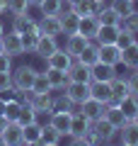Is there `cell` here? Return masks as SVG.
Here are the masks:
<instances>
[{"label": "cell", "mask_w": 138, "mask_h": 146, "mask_svg": "<svg viewBox=\"0 0 138 146\" xmlns=\"http://www.w3.org/2000/svg\"><path fill=\"white\" fill-rule=\"evenodd\" d=\"M34 78H36V68L34 66H17L15 71H12V88L24 95V93L32 90Z\"/></svg>", "instance_id": "1"}, {"label": "cell", "mask_w": 138, "mask_h": 146, "mask_svg": "<svg viewBox=\"0 0 138 146\" xmlns=\"http://www.w3.org/2000/svg\"><path fill=\"white\" fill-rule=\"evenodd\" d=\"M70 119L73 110H53L49 115V127H53L61 136H70Z\"/></svg>", "instance_id": "2"}, {"label": "cell", "mask_w": 138, "mask_h": 146, "mask_svg": "<svg viewBox=\"0 0 138 146\" xmlns=\"http://www.w3.org/2000/svg\"><path fill=\"white\" fill-rule=\"evenodd\" d=\"M63 93L68 95V100H70L73 105L80 107V105L90 98V83H82V80H68V85L63 88Z\"/></svg>", "instance_id": "3"}, {"label": "cell", "mask_w": 138, "mask_h": 146, "mask_svg": "<svg viewBox=\"0 0 138 146\" xmlns=\"http://www.w3.org/2000/svg\"><path fill=\"white\" fill-rule=\"evenodd\" d=\"M92 131L97 134L99 144H112V141H114V136L119 134V129L112 124V122H107L104 117H99V119H95V122H92Z\"/></svg>", "instance_id": "4"}, {"label": "cell", "mask_w": 138, "mask_h": 146, "mask_svg": "<svg viewBox=\"0 0 138 146\" xmlns=\"http://www.w3.org/2000/svg\"><path fill=\"white\" fill-rule=\"evenodd\" d=\"M90 98L99 100L104 105H116V100L112 95V85L104 83V80H90Z\"/></svg>", "instance_id": "5"}, {"label": "cell", "mask_w": 138, "mask_h": 146, "mask_svg": "<svg viewBox=\"0 0 138 146\" xmlns=\"http://www.w3.org/2000/svg\"><path fill=\"white\" fill-rule=\"evenodd\" d=\"M27 102L36 110V112H53V95L51 93H24Z\"/></svg>", "instance_id": "6"}, {"label": "cell", "mask_w": 138, "mask_h": 146, "mask_svg": "<svg viewBox=\"0 0 138 146\" xmlns=\"http://www.w3.org/2000/svg\"><path fill=\"white\" fill-rule=\"evenodd\" d=\"M116 66H109V63H92L90 66V80H104V83H112L114 78H116Z\"/></svg>", "instance_id": "7"}, {"label": "cell", "mask_w": 138, "mask_h": 146, "mask_svg": "<svg viewBox=\"0 0 138 146\" xmlns=\"http://www.w3.org/2000/svg\"><path fill=\"white\" fill-rule=\"evenodd\" d=\"M58 49V36H51V34H41L39 32V39H36V49H34V54L39 58H49L53 51Z\"/></svg>", "instance_id": "8"}, {"label": "cell", "mask_w": 138, "mask_h": 146, "mask_svg": "<svg viewBox=\"0 0 138 146\" xmlns=\"http://www.w3.org/2000/svg\"><path fill=\"white\" fill-rule=\"evenodd\" d=\"M12 29L17 34H39V22L32 20L29 15H12Z\"/></svg>", "instance_id": "9"}, {"label": "cell", "mask_w": 138, "mask_h": 146, "mask_svg": "<svg viewBox=\"0 0 138 146\" xmlns=\"http://www.w3.org/2000/svg\"><path fill=\"white\" fill-rule=\"evenodd\" d=\"M58 17H61V27H63V34L66 36L78 32V27H80V15H78L70 5H63V12Z\"/></svg>", "instance_id": "10"}, {"label": "cell", "mask_w": 138, "mask_h": 146, "mask_svg": "<svg viewBox=\"0 0 138 146\" xmlns=\"http://www.w3.org/2000/svg\"><path fill=\"white\" fill-rule=\"evenodd\" d=\"M3 46H5V54H10L12 58L24 54V49H22V34H17L15 29L3 34Z\"/></svg>", "instance_id": "11"}, {"label": "cell", "mask_w": 138, "mask_h": 146, "mask_svg": "<svg viewBox=\"0 0 138 146\" xmlns=\"http://www.w3.org/2000/svg\"><path fill=\"white\" fill-rule=\"evenodd\" d=\"M104 110H107V105L99 102V100H95V98H87L85 102L80 105V112H82V115H85L90 122H95V119H99V117H104Z\"/></svg>", "instance_id": "12"}, {"label": "cell", "mask_w": 138, "mask_h": 146, "mask_svg": "<svg viewBox=\"0 0 138 146\" xmlns=\"http://www.w3.org/2000/svg\"><path fill=\"white\" fill-rule=\"evenodd\" d=\"M73 61H75V58H73L70 54L66 51V49L58 46L56 51L51 54V56L46 58V66H51V68H61V71H68V68L73 66Z\"/></svg>", "instance_id": "13"}, {"label": "cell", "mask_w": 138, "mask_h": 146, "mask_svg": "<svg viewBox=\"0 0 138 146\" xmlns=\"http://www.w3.org/2000/svg\"><path fill=\"white\" fill-rule=\"evenodd\" d=\"M90 42H92V39H87V36L80 34V32H75V34H68V39H66V51L70 54L73 58H78V56H80V51H82V49H85Z\"/></svg>", "instance_id": "14"}, {"label": "cell", "mask_w": 138, "mask_h": 146, "mask_svg": "<svg viewBox=\"0 0 138 146\" xmlns=\"http://www.w3.org/2000/svg\"><path fill=\"white\" fill-rule=\"evenodd\" d=\"M39 32H41V34H51V36H58V34H63L61 17H58V15H41Z\"/></svg>", "instance_id": "15"}, {"label": "cell", "mask_w": 138, "mask_h": 146, "mask_svg": "<svg viewBox=\"0 0 138 146\" xmlns=\"http://www.w3.org/2000/svg\"><path fill=\"white\" fill-rule=\"evenodd\" d=\"M99 61L109 63V66H119L121 63V49L116 44H99Z\"/></svg>", "instance_id": "16"}, {"label": "cell", "mask_w": 138, "mask_h": 146, "mask_svg": "<svg viewBox=\"0 0 138 146\" xmlns=\"http://www.w3.org/2000/svg\"><path fill=\"white\" fill-rule=\"evenodd\" d=\"M119 32H121V25H99L95 42L97 44H116Z\"/></svg>", "instance_id": "17"}, {"label": "cell", "mask_w": 138, "mask_h": 146, "mask_svg": "<svg viewBox=\"0 0 138 146\" xmlns=\"http://www.w3.org/2000/svg\"><path fill=\"white\" fill-rule=\"evenodd\" d=\"M46 78H49V83H51L53 90H63L68 85V71H61V68H51V66H46Z\"/></svg>", "instance_id": "18"}, {"label": "cell", "mask_w": 138, "mask_h": 146, "mask_svg": "<svg viewBox=\"0 0 138 146\" xmlns=\"http://www.w3.org/2000/svg\"><path fill=\"white\" fill-rule=\"evenodd\" d=\"M104 119H107V122H112V124L116 127V129H121V127L126 124V122H131L126 115H124V110L119 107V102H116V105H107V110H104Z\"/></svg>", "instance_id": "19"}, {"label": "cell", "mask_w": 138, "mask_h": 146, "mask_svg": "<svg viewBox=\"0 0 138 146\" xmlns=\"http://www.w3.org/2000/svg\"><path fill=\"white\" fill-rule=\"evenodd\" d=\"M90 127H92V122L87 119L85 115H82L80 110H78V112L73 110V119H70V136H82L87 129H90Z\"/></svg>", "instance_id": "20"}, {"label": "cell", "mask_w": 138, "mask_h": 146, "mask_svg": "<svg viewBox=\"0 0 138 146\" xmlns=\"http://www.w3.org/2000/svg\"><path fill=\"white\" fill-rule=\"evenodd\" d=\"M119 139L124 146H138V124L136 122H126L119 129Z\"/></svg>", "instance_id": "21"}, {"label": "cell", "mask_w": 138, "mask_h": 146, "mask_svg": "<svg viewBox=\"0 0 138 146\" xmlns=\"http://www.w3.org/2000/svg\"><path fill=\"white\" fill-rule=\"evenodd\" d=\"M97 29H99V20H97L95 15L80 17V27H78V32H80V34H85L87 39H95V36H97Z\"/></svg>", "instance_id": "22"}, {"label": "cell", "mask_w": 138, "mask_h": 146, "mask_svg": "<svg viewBox=\"0 0 138 146\" xmlns=\"http://www.w3.org/2000/svg\"><path fill=\"white\" fill-rule=\"evenodd\" d=\"M75 61L85 63V66H92V63H97V61H99V44L92 39V42H90V44H87V46L80 51V56H78Z\"/></svg>", "instance_id": "23"}, {"label": "cell", "mask_w": 138, "mask_h": 146, "mask_svg": "<svg viewBox=\"0 0 138 146\" xmlns=\"http://www.w3.org/2000/svg\"><path fill=\"white\" fill-rule=\"evenodd\" d=\"M3 139H5V146H17V144H22V124L10 122V124L5 127V131H3Z\"/></svg>", "instance_id": "24"}, {"label": "cell", "mask_w": 138, "mask_h": 146, "mask_svg": "<svg viewBox=\"0 0 138 146\" xmlns=\"http://www.w3.org/2000/svg\"><path fill=\"white\" fill-rule=\"evenodd\" d=\"M41 129H44V124H39V122L24 124V127H22V144H39Z\"/></svg>", "instance_id": "25"}, {"label": "cell", "mask_w": 138, "mask_h": 146, "mask_svg": "<svg viewBox=\"0 0 138 146\" xmlns=\"http://www.w3.org/2000/svg\"><path fill=\"white\" fill-rule=\"evenodd\" d=\"M68 78L90 83V66H85V63H80V61H73V66L68 68Z\"/></svg>", "instance_id": "26"}, {"label": "cell", "mask_w": 138, "mask_h": 146, "mask_svg": "<svg viewBox=\"0 0 138 146\" xmlns=\"http://www.w3.org/2000/svg\"><path fill=\"white\" fill-rule=\"evenodd\" d=\"M121 63L126 68H136V63H138V42H133V44H128L126 49H121Z\"/></svg>", "instance_id": "27"}, {"label": "cell", "mask_w": 138, "mask_h": 146, "mask_svg": "<svg viewBox=\"0 0 138 146\" xmlns=\"http://www.w3.org/2000/svg\"><path fill=\"white\" fill-rule=\"evenodd\" d=\"M61 139H63V136L58 134V131L53 129V127H49V124H46L44 129H41L39 144H41V146H56V144H61Z\"/></svg>", "instance_id": "28"}, {"label": "cell", "mask_w": 138, "mask_h": 146, "mask_svg": "<svg viewBox=\"0 0 138 146\" xmlns=\"http://www.w3.org/2000/svg\"><path fill=\"white\" fill-rule=\"evenodd\" d=\"M63 5H66L63 0H41L36 7H39L41 15H61V12H63Z\"/></svg>", "instance_id": "29"}, {"label": "cell", "mask_w": 138, "mask_h": 146, "mask_svg": "<svg viewBox=\"0 0 138 146\" xmlns=\"http://www.w3.org/2000/svg\"><path fill=\"white\" fill-rule=\"evenodd\" d=\"M109 7H112L119 17H126V15H131V12L136 10V3H133V0H112Z\"/></svg>", "instance_id": "30"}, {"label": "cell", "mask_w": 138, "mask_h": 146, "mask_svg": "<svg viewBox=\"0 0 138 146\" xmlns=\"http://www.w3.org/2000/svg\"><path fill=\"white\" fill-rule=\"evenodd\" d=\"M119 107L124 110V115H126L128 119H133V115H136V110H138V98L128 93L126 98H121V100H119Z\"/></svg>", "instance_id": "31"}, {"label": "cell", "mask_w": 138, "mask_h": 146, "mask_svg": "<svg viewBox=\"0 0 138 146\" xmlns=\"http://www.w3.org/2000/svg\"><path fill=\"white\" fill-rule=\"evenodd\" d=\"M95 17L99 20V25H121V17H119V15H116V12H114L109 5H104V7H102V10H99Z\"/></svg>", "instance_id": "32"}, {"label": "cell", "mask_w": 138, "mask_h": 146, "mask_svg": "<svg viewBox=\"0 0 138 146\" xmlns=\"http://www.w3.org/2000/svg\"><path fill=\"white\" fill-rule=\"evenodd\" d=\"M17 124H32V122H36V110L32 107L29 102H22V110H20V115H17Z\"/></svg>", "instance_id": "33"}, {"label": "cell", "mask_w": 138, "mask_h": 146, "mask_svg": "<svg viewBox=\"0 0 138 146\" xmlns=\"http://www.w3.org/2000/svg\"><path fill=\"white\" fill-rule=\"evenodd\" d=\"M109 85H112V95H114V100H116V102H119L121 98H126V95H128V83H126V78H121V76H116Z\"/></svg>", "instance_id": "34"}, {"label": "cell", "mask_w": 138, "mask_h": 146, "mask_svg": "<svg viewBox=\"0 0 138 146\" xmlns=\"http://www.w3.org/2000/svg\"><path fill=\"white\" fill-rule=\"evenodd\" d=\"M32 93H53L51 83L46 78L44 71H36V78H34V85H32Z\"/></svg>", "instance_id": "35"}, {"label": "cell", "mask_w": 138, "mask_h": 146, "mask_svg": "<svg viewBox=\"0 0 138 146\" xmlns=\"http://www.w3.org/2000/svg\"><path fill=\"white\" fill-rule=\"evenodd\" d=\"M20 110H22V102H20V100H10V98H7V100H5V112H3V115L7 117V122H15L17 115H20Z\"/></svg>", "instance_id": "36"}, {"label": "cell", "mask_w": 138, "mask_h": 146, "mask_svg": "<svg viewBox=\"0 0 138 146\" xmlns=\"http://www.w3.org/2000/svg\"><path fill=\"white\" fill-rule=\"evenodd\" d=\"M121 29H126V32H133V34H138V10H133L131 15L121 17Z\"/></svg>", "instance_id": "37"}, {"label": "cell", "mask_w": 138, "mask_h": 146, "mask_svg": "<svg viewBox=\"0 0 138 146\" xmlns=\"http://www.w3.org/2000/svg\"><path fill=\"white\" fill-rule=\"evenodd\" d=\"M32 3L29 0H10V15H24L29 12Z\"/></svg>", "instance_id": "38"}, {"label": "cell", "mask_w": 138, "mask_h": 146, "mask_svg": "<svg viewBox=\"0 0 138 146\" xmlns=\"http://www.w3.org/2000/svg\"><path fill=\"white\" fill-rule=\"evenodd\" d=\"M133 42H138L133 32H126V29L119 32V36H116V46H119V49H126L128 44H133Z\"/></svg>", "instance_id": "39"}, {"label": "cell", "mask_w": 138, "mask_h": 146, "mask_svg": "<svg viewBox=\"0 0 138 146\" xmlns=\"http://www.w3.org/2000/svg\"><path fill=\"white\" fill-rule=\"evenodd\" d=\"M36 39H39V34H22V49H24V54H34Z\"/></svg>", "instance_id": "40"}, {"label": "cell", "mask_w": 138, "mask_h": 146, "mask_svg": "<svg viewBox=\"0 0 138 146\" xmlns=\"http://www.w3.org/2000/svg\"><path fill=\"white\" fill-rule=\"evenodd\" d=\"M12 88V71H0V93H10Z\"/></svg>", "instance_id": "41"}, {"label": "cell", "mask_w": 138, "mask_h": 146, "mask_svg": "<svg viewBox=\"0 0 138 146\" xmlns=\"http://www.w3.org/2000/svg\"><path fill=\"white\" fill-rule=\"evenodd\" d=\"M53 110H73V102L68 100L66 93H61V95L53 98Z\"/></svg>", "instance_id": "42"}, {"label": "cell", "mask_w": 138, "mask_h": 146, "mask_svg": "<svg viewBox=\"0 0 138 146\" xmlns=\"http://www.w3.org/2000/svg\"><path fill=\"white\" fill-rule=\"evenodd\" d=\"M126 83H128V93L138 98V71H136V68L131 71V76L126 78Z\"/></svg>", "instance_id": "43"}, {"label": "cell", "mask_w": 138, "mask_h": 146, "mask_svg": "<svg viewBox=\"0 0 138 146\" xmlns=\"http://www.w3.org/2000/svg\"><path fill=\"white\" fill-rule=\"evenodd\" d=\"M0 71H12V56L10 54H0Z\"/></svg>", "instance_id": "44"}, {"label": "cell", "mask_w": 138, "mask_h": 146, "mask_svg": "<svg viewBox=\"0 0 138 146\" xmlns=\"http://www.w3.org/2000/svg\"><path fill=\"white\" fill-rule=\"evenodd\" d=\"M10 124V122H7V117L5 115H0V134H3V131H5V127Z\"/></svg>", "instance_id": "45"}, {"label": "cell", "mask_w": 138, "mask_h": 146, "mask_svg": "<svg viewBox=\"0 0 138 146\" xmlns=\"http://www.w3.org/2000/svg\"><path fill=\"white\" fill-rule=\"evenodd\" d=\"M3 112H5V98L0 95V115H3Z\"/></svg>", "instance_id": "46"}, {"label": "cell", "mask_w": 138, "mask_h": 146, "mask_svg": "<svg viewBox=\"0 0 138 146\" xmlns=\"http://www.w3.org/2000/svg\"><path fill=\"white\" fill-rule=\"evenodd\" d=\"M63 3H66V5H70V7H73V5H75V3H80V0H63Z\"/></svg>", "instance_id": "47"}, {"label": "cell", "mask_w": 138, "mask_h": 146, "mask_svg": "<svg viewBox=\"0 0 138 146\" xmlns=\"http://www.w3.org/2000/svg\"><path fill=\"white\" fill-rule=\"evenodd\" d=\"M131 122H136V124H138V110H136V115H133V119Z\"/></svg>", "instance_id": "48"}, {"label": "cell", "mask_w": 138, "mask_h": 146, "mask_svg": "<svg viewBox=\"0 0 138 146\" xmlns=\"http://www.w3.org/2000/svg\"><path fill=\"white\" fill-rule=\"evenodd\" d=\"M3 51H5V46H3V36H0V54H3Z\"/></svg>", "instance_id": "49"}, {"label": "cell", "mask_w": 138, "mask_h": 146, "mask_svg": "<svg viewBox=\"0 0 138 146\" xmlns=\"http://www.w3.org/2000/svg\"><path fill=\"white\" fill-rule=\"evenodd\" d=\"M29 3H32V5H39V3H41V0H29Z\"/></svg>", "instance_id": "50"}, {"label": "cell", "mask_w": 138, "mask_h": 146, "mask_svg": "<svg viewBox=\"0 0 138 146\" xmlns=\"http://www.w3.org/2000/svg\"><path fill=\"white\" fill-rule=\"evenodd\" d=\"M3 34H5V29H3V22H0V36H3Z\"/></svg>", "instance_id": "51"}, {"label": "cell", "mask_w": 138, "mask_h": 146, "mask_svg": "<svg viewBox=\"0 0 138 146\" xmlns=\"http://www.w3.org/2000/svg\"><path fill=\"white\" fill-rule=\"evenodd\" d=\"M95 3H104V0H95Z\"/></svg>", "instance_id": "52"}, {"label": "cell", "mask_w": 138, "mask_h": 146, "mask_svg": "<svg viewBox=\"0 0 138 146\" xmlns=\"http://www.w3.org/2000/svg\"><path fill=\"white\" fill-rule=\"evenodd\" d=\"M136 71H138V63H136Z\"/></svg>", "instance_id": "53"}, {"label": "cell", "mask_w": 138, "mask_h": 146, "mask_svg": "<svg viewBox=\"0 0 138 146\" xmlns=\"http://www.w3.org/2000/svg\"><path fill=\"white\" fill-rule=\"evenodd\" d=\"M133 3H136V0H133Z\"/></svg>", "instance_id": "54"}]
</instances>
